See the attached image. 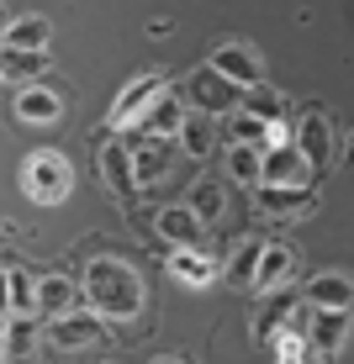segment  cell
Instances as JSON below:
<instances>
[{
    "label": "cell",
    "instance_id": "4",
    "mask_svg": "<svg viewBox=\"0 0 354 364\" xmlns=\"http://www.w3.org/2000/svg\"><path fill=\"white\" fill-rule=\"evenodd\" d=\"M95 169H100V180H106V191L117 200H127V206H132V200L143 196V180H137L127 137H106V143H95Z\"/></svg>",
    "mask_w": 354,
    "mask_h": 364
},
{
    "label": "cell",
    "instance_id": "34",
    "mask_svg": "<svg viewBox=\"0 0 354 364\" xmlns=\"http://www.w3.org/2000/svg\"><path fill=\"white\" fill-rule=\"evenodd\" d=\"M0 37H6V27H0Z\"/></svg>",
    "mask_w": 354,
    "mask_h": 364
},
{
    "label": "cell",
    "instance_id": "14",
    "mask_svg": "<svg viewBox=\"0 0 354 364\" xmlns=\"http://www.w3.org/2000/svg\"><path fill=\"white\" fill-rule=\"evenodd\" d=\"M344 338H349V311H312L307 343H312L318 359H333L338 348H344Z\"/></svg>",
    "mask_w": 354,
    "mask_h": 364
},
{
    "label": "cell",
    "instance_id": "31",
    "mask_svg": "<svg viewBox=\"0 0 354 364\" xmlns=\"http://www.w3.org/2000/svg\"><path fill=\"white\" fill-rule=\"evenodd\" d=\"M154 364H185V359H154Z\"/></svg>",
    "mask_w": 354,
    "mask_h": 364
},
{
    "label": "cell",
    "instance_id": "9",
    "mask_svg": "<svg viewBox=\"0 0 354 364\" xmlns=\"http://www.w3.org/2000/svg\"><path fill=\"white\" fill-rule=\"evenodd\" d=\"M264 185H275V191H312V164L296 154V143L264 154Z\"/></svg>",
    "mask_w": 354,
    "mask_h": 364
},
{
    "label": "cell",
    "instance_id": "30",
    "mask_svg": "<svg viewBox=\"0 0 354 364\" xmlns=\"http://www.w3.org/2000/svg\"><path fill=\"white\" fill-rule=\"evenodd\" d=\"M6 333H11V317H0V354H6Z\"/></svg>",
    "mask_w": 354,
    "mask_h": 364
},
{
    "label": "cell",
    "instance_id": "22",
    "mask_svg": "<svg viewBox=\"0 0 354 364\" xmlns=\"http://www.w3.org/2000/svg\"><path fill=\"white\" fill-rule=\"evenodd\" d=\"M180 127H185V106H180V95H164L159 106L143 117V127H137V132H148V137H170V143H175V137H180Z\"/></svg>",
    "mask_w": 354,
    "mask_h": 364
},
{
    "label": "cell",
    "instance_id": "29",
    "mask_svg": "<svg viewBox=\"0 0 354 364\" xmlns=\"http://www.w3.org/2000/svg\"><path fill=\"white\" fill-rule=\"evenodd\" d=\"M0 317H11V264H0Z\"/></svg>",
    "mask_w": 354,
    "mask_h": 364
},
{
    "label": "cell",
    "instance_id": "19",
    "mask_svg": "<svg viewBox=\"0 0 354 364\" xmlns=\"http://www.w3.org/2000/svg\"><path fill=\"white\" fill-rule=\"evenodd\" d=\"M222 169H227V180L233 185H264V154L259 148H249V143H227L222 148Z\"/></svg>",
    "mask_w": 354,
    "mask_h": 364
},
{
    "label": "cell",
    "instance_id": "35",
    "mask_svg": "<svg viewBox=\"0 0 354 364\" xmlns=\"http://www.w3.org/2000/svg\"><path fill=\"white\" fill-rule=\"evenodd\" d=\"M349 154H354V148H349Z\"/></svg>",
    "mask_w": 354,
    "mask_h": 364
},
{
    "label": "cell",
    "instance_id": "13",
    "mask_svg": "<svg viewBox=\"0 0 354 364\" xmlns=\"http://www.w3.org/2000/svg\"><path fill=\"white\" fill-rule=\"evenodd\" d=\"M127 148H132V164H137V180L143 185H154L164 164H170V154L180 143H170V137H148V132H127Z\"/></svg>",
    "mask_w": 354,
    "mask_h": 364
},
{
    "label": "cell",
    "instance_id": "1",
    "mask_svg": "<svg viewBox=\"0 0 354 364\" xmlns=\"http://www.w3.org/2000/svg\"><path fill=\"white\" fill-rule=\"evenodd\" d=\"M85 296H90V306L106 322H137L143 317V301H148V285L132 264H122L111 254H95L85 264Z\"/></svg>",
    "mask_w": 354,
    "mask_h": 364
},
{
    "label": "cell",
    "instance_id": "24",
    "mask_svg": "<svg viewBox=\"0 0 354 364\" xmlns=\"http://www.w3.org/2000/svg\"><path fill=\"white\" fill-rule=\"evenodd\" d=\"M254 200H259L264 217H296V211L312 206V191H275V185H259Z\"/></svg>",
    "mask_w": 354,
    "mask_h": 364
},
{
    "label": "cell",
    "instance_id": "12",
    "mask_svg": "<svg viewBox=\"0 0 354 364\" xmlns=\"http://www.w3.org/2000/svg\"><path fill=\"white\" fill-rule=\"evenodd\" d=\"M307 306L312 311H354V280L338 274V269L312 274L307 280Z\"/></svg>",
    "mask_w": 354,
    "mask_h": 364
},
{
    "label": "cell",
    "instance_id": "17",
    "mask_svg": "<svg viewBox=\"0 0 354 364\" xmlns=\"http://www.w3.org/2000/svg\"><path fill=\"white\" fill-rule=\"evenodd\" d=\"M48 43H53V21L48 16H16L0 37V48H16V53H48Z\"/></svg>",
    "mask_w": 354,
    "mask_h": 364
},
{
    "label": "cell",
    "instance_id": "16",
    "mask_svg": "<svg viewBox=\"0 0 354 364\" xmlns=\"http://www.w3.org/2000/svg\"><path fill=\"white\" fill-rule=\"evenodd\" d=\"M74 301H80V285L69 280V274H43L37 280V311L43 317H74Z\"/></svg>",
    "mask_w": 354,
    "mask_h": 364
},
{
    "label": "cell",
    "instance_id": "23",
    "mask_svg": "<svg viewBox=\"0 0 354 364\" xmlns=\"http://www.w3.org/2000/svg\"><path fill=\"white\" fill-rule=\"evenodd\" d=\"M175 143L185 148V159H212V148H217V127H212V117H185V127H180V137Z\"/></svg>",
    "mask_w": 354,
    "mask_h": 364
},
{
    "label": "cell",
    "instance_id": "32",
    "mask_svg": "<svg viewBox=\"0 0 354 364\" xmlns=\"http://www.w3.org/2000/svg\"><path fill=\"white\" fill-rule=\"evenodd\" d=\"M0 364H11V359H6V354H0Z\"/></svg>",
    "mask_w": 354,
    "mask_h": 364
},
{
    "label": "cell",
    "instance_id": "3",
    "mask_svg": "<svg viewBox=\"0 0 354 364\" xmlns=\"http://www.w3.org/2000/svg\"><path fill=\"white\" fill-rule=\"evenodd\" d=\"M164 95H170L164 74H137V80H132V85H122V95L111 100L106 127H111V132H137V127H143V117L159 106Z\"/></svg>",
    "mask_w": 354,
    "mask_h": 364
},
{
    "label": "cell",
    "instance_id": "20",
    "mask_svg": "<svg viewBox=\"0 0 354 364\" xmlns=\"http://www.w3.org/2000/svg\"><path fill=\"white\" fill-rule=\"evenodd\" d=\"M185 206L201 217V228H217L222 211H227V185H222V180H196L191 196H185Z\"/></svg>",
    "mask_w": 354,
    "mask_h": 364
},
{
    "label": "cell",
    "instance_id": "10",
    "mask_svg": "<svg viewBox=\"0 0 354 364\" xmlns=\"http://www.w3.org/2000/svg\"><path fill=\"white\" fill-rule=\"evenodd\" d=\"M95 338H106V317H100V311H74V317L48 322V343L53 348H85V343H95Z\"/></svg>",
    "mask_w": 354,
    "mask_h": 364
},
{
    "label": "cell",
    "instance_id": "2",
    "mask_svg": "<svg viewBox=\"0 0 354 364\" xmlns=\"http://www.w3.org/2000/svg\"><path fill=\"white\" fill-rule=\"evenodd\" d=\"M21 185H27V196L37 206H58L74 191V164L58 148H37V154H27V164H21Z\"/></svg>",
    "mask_w": 354,
    "mask_h": 364
},
{
    "label": "cell",
    "instance_id": "33",
    "mask_svg": "<svg viewBox=\"0 0 354 364\" xmlns=\"http://www.w3.org/2000/svg\"><path fill=\"white\" fill-rule=\"evenodd\" d=\"M0 85H6V74H0Z\"/></svg>",
    "mask_w": 354,
    "mask_h": 364
},
{
    "label": "cell",
    "instance_id": "5",
    "mask_svg": "<svg viewBox=\"0 0 354 364\" xmlns=\"http://www.w3.org/2000/svg\"><path fill=\"white\" fill-rule=\"evenodd\" d=\"M207 64L217 69L227 85H238L244 95H249V90H259V85H264V58H259V53H254L249 43H238V37H227V43H217V48H212V58H207Z\"/></svg>",
    "mask_w": 354,
    "mask_h": 364
},
{
    "label": "cell",
    "instance_id": "25",
    "mask_svg": "<svg viewBox=\"0 0 354 364\" xmlns=\"http://www.w3.org/2000/svg\"><path fill=\"white\" fill-rule=\"evenodd\" d=\"M37 354V322L32 317H11V333H6V359H32Z\"/></svg>",
    "mask_w": 354,
    "mask_h": 364
},
{
    "label": "cell",
    "instance_id": "28",
    "mask_svg": "<svg viewBox=\"0 0 354 364\" xmlns=\"http://www.w3.org/2000/svg\"><path fill=\"white\" fill-rule=\"evenodd\" d=\"M281 111H286V100L275 95V90H264V85L244 95V117H259V122H281Z\"/></svg>",
    "mask_w": 354,
    "mask_h": 364
},
{
    "label": "cell",
    "instance_id": "21",
    "mask_svg": "<svg viewBox=\"0 0 354 364\" xmlns=\"http://www.w3.org/2000/svg\"><path fill=\"white\" fill-rule=\"evenodd\" d=\"M0 74L27 90V85H37L48 74V53H16V48H0Z\"/></svg>",
    "mask_w": 354,
    "mask_h": 364
},
{
    "label": "cell",
    "instance_id": "15",
    "mask_svg": "<svg viewBox=\"0 0 354 364\" xmlns=\"http://www.w3.org/2000/svg\"><path fill=\"white\" fill-rule=\"evenodd\" d=\"M291 274H296V248H291V243H264L254 291H259V296H275V291H286Z\"/></svg>",
    "mask_w": 354,
    "mask_h": 364
},
{
    "label": "cell",
    "instance_id": "6",
    "mask_svg": "<svg viewBox=\"0 0 354 364\" xmlns=\"http://www.w3.org/2000/svg\"><path fill=\"white\" fill-rule=\"evenodd\" d=\"M185 100L201 111V117H227V111H238V100H244V90L238 85H227L212 64H201L191 80H185Z\"/></svg>",
    "mask_w": 354,
    "mask_h": 364
},
{
    "label": "cell",
    "instance_id": "27",
    "mask_svg": "<svg viewBox=\"0 0 354 364\" xmlns=\"http://www.w3.org/2000/svg\"><path fill=\"white\" fill-rule=\"evenodd\" d=\"M259 259H264V243H244L233 254V264H227V280L233 285H249L254 291V280H259Z\"/></svg>",
    "mask_w": 354,
    "mask_h": 364
},
{
    "label": "cell",
    "instance_id": "26",
    "mask_svg": "<svg viewBox=\"0 0 354 364\" xmlns=\"http://www.w3.org/2000/svg\"><path fill=\"white\" fill-rule=\"evenodd\" d=\"M37 311V280L21 264H11V317H32Z\"/></svg>",
    "mask_w": 354,
    "mask_h": 364
},
{
    "label": "cell",
    "instance_id": "11",
    "mask_svg": "<svg viewBox=\"0 0 354 364\" xmlns=\"http://www.w3.org/2000/svg\"><path fill=\"white\" fill-rule=\"evenodd\" d=\"M154 232L170 248H201V237H207V228H201V217H196L191 206H164L159 217H154Z\"/></svg>",
    "mask_w": 354,
    "mask_h": 364
},
{
    "label": "cell",
    "instance_id": "18",
    "mask_svg": "<svg viewBox=\"0 0 354 364\" xmlns=\"http://www.w3.org/2000/svg\"><path fill=\"white\" fill-rule=\"evenodd\" d=\"M170 274L180 285H191V291H207V285L217 280V259L201 254V248H175L170 254Z\"/></svg>",
    "mask_w": 354,
    "mask_h": 364
},
{
    "label": "cell",
    "instance_id": "8",
    "mask_svg": "<svg viewBox=\"0 0 354 364\" xmlns=\"http://www.w3.org/2000/svg\"><path fill=\"white\" fill-rule=\"evenodd\" d=\"M296 154L312 164V174H323L333 164V127H328L323 111H307V117L296 122Z\"/></svg>",
    "mask_w": 354,
    "mask_h": 364
},
{
    "label": "cell",
    "instance_id": "7",
    "mask_svg": "<svg viewBox=\"0 0 354 364\" xmlns=\"http://www.w3.org/2000/svg\"><path fill=\"white\" fill-rule=\"evenodd\" d=\"M11 117L21 127H53L64 117V95L53 85H27V90H16V100H11Z\"/></svg>",
    "mask_w": 354,
    "mask_h": 364
}]
</instances>
